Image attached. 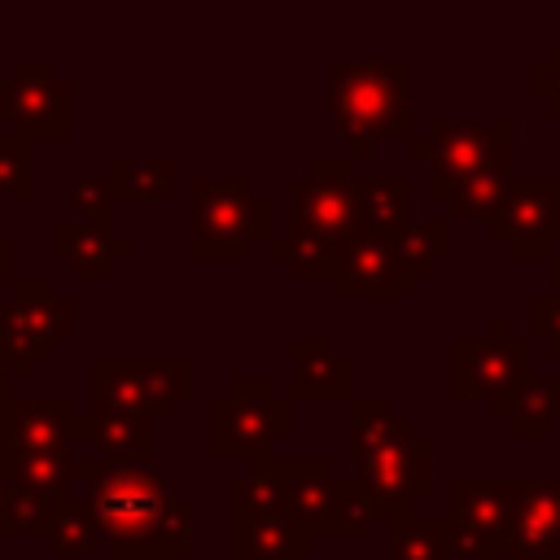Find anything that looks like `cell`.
I'll list each match as a JSON object with an SVG mask.
<instances>
[{
  "label": "cell",
  "instance_id": "obj_12",
  "mask_svg": "<svg viewBox=\"0 0 560 560\" xmlns=\"http://www.w3.org/2000/svg\"><path fill=\"white\" fill-rule=\"evenodd\" d=\"M359 486L368 490L376 516L394 521L407 516L416 499H429L433 490V442L416 429L398 433L381 451H372L363 464H354Z\"/></svg>",
  "mask_w": 560,
  "mask_h": 560
},
{
  "label": "cell",
  "instance_id": "obj_1",
  "mask_svg": "<svg viewBox=\"0 0 560 560\" xmlns=\"http://www.w3.org/2000/svg\"><path fill=\"white\" fill-rule=\"evenodd\" d=\"M74 494L88 503L96 534L114 556L184 560L192 551V499L144 464L79 455Z\"/></svg>",
  "mask_w": 560,
  "mask_h": 560
},
{
  "label": "cell",
  "instance_id": "obj_6",
  "mask_svg": "<svg viewBox=\"0 0 560 560\" xmlns=\"http://www.w3.org/2000/svg\"><path fill=\"white\" fill-rule=\"evenodd\" d=\"M74 332V302L61 298L44 276H13L0 298V350L13 381H26L35 359L52 354Z\"/></svg>",
  "mask_w": 560,
  "mask_h": 560
},
{
  "label": "cell",
  "instance_id": "obj_31",
  "mask_svg": "<svg viewBox=\"0 0 560 560\" xmlns=\"http://www.w3.org/2000/svg\"><path fill=\"white\" fill-rule=\"evenodd\" d=\"M271 258L284 262L293 276L328 280L332 258H337V245L324 241V236H315V232H306V228H298V223H289V232L280 241H271Z\"/></svg>",
  "mask_w": 560,
  "mask_h": 560
},
{
  "label": "cell",
  "instance_id": "obj_33",
  "mask_svg": "<svg viewBox=\"0 0 560 560\" xmlns=\"http://www.w3.org/2000/svg\"><path fill=\"white\" fill-rule=\"evenodd\" d=\"M31 149H35V140L26 131L0 136V197H13V201H31L35 197V184H31Z\"/></svg>",
  "mask_w": 560,
  "mask_h": 560
},
{
  "label": "cell",
  "instance_id": "obj_19",
  "mask_svg": "<svg viewBox=\"0 0 560 560\" xmlns=\"http://www.w3.org/2000/svg\"><path fill=\"white\" fill-rule=\"evenodd\" d=\"M289 354H293L289 398H350L354 363L328 337H293Z\"/></svg>",
  "mask_w": 560,
  "mask_h": 560
},
{
  "label": "cell",
  "instance_id": "obj_21",
  "mask_svg": "<svg viewBox=\"0 0 560 560\" xmlns=\"http://www.w3.org/2000/svg\"><path fill=\"white\" fill-rule=\"evenodd\" d=\"M490 416L508 424L512 438H547L560 420V376H529L525 385H516L508 398L490 402Z\"/></svg>",
  "mask_w": 560,
  "mask_h": 560
},
{
  "label": "cell",
  "instance_id": "obj_10",
  "mask_svg": "<svg viewBox=\"0 0 560 560\" xmlns=\"http://www.w3.org/2000/svg\"><path fill=\"white\" fill-rule=\"evenodd\" d=\"M289 223H298L332 245L363 236L354 162L350 158H315L306 175L289 179Z\"/></svg>",
  "mask_w": 560,
  "mask_h": 560
},
{
  "label": "cell",
  "instance_id": "obj_38",
  "mask_svg": "<svg viewBox=\"0 0 560 560\" xmlns=\"http://www.w3.org/2000/svg\"><path fill=\"white\" fill-rule=\"evenodd\" d=\"M0 280H13V241L0 236Z\"/></svg>",
  "mask_w": 560,
  "mask_h": 560
},
{
  "label": "cell",
  "instance_id": "obj_3",
  "mask_svg": "<svg viewBox=\"0 0 560 560\" xmlns=\"http://www.w3.org/2000/svg\"><path fill=\"white\" fill-rule=\"evenodd\" d=\"M192 258H249L258 241H271V201L236 179H192Z\"/></svg>",
  "mask_w": 560,
  "mask_h": 560
},
{
  "label": "cell",
  "instance_id": "obj_16",
  "mask_svg": "<svg viewBox=\"0 0 560 560\" xmlns=\"http://www.w3.org/2000/svg\"><path fill=\"white\" fill-rule=\"evenodd\" d=\"M560 560V477H516L512 503V560Z\"/></svg>",
  "mask_w": 560,
  "mask_h": 560
},
{
  "label": "cell",
  "instance_id": "obj_35",
  "mask_svg": "<svg viewBox=\"0 0 560 560\" xmlns=\"http://www.w3.org/2000/svg\"><path fill=\"white\" fill-rule=\"evenodd\" d=\"M70 201H74V219H83V223H92V228H105V232H114L109 223H114V192H109V184L105 179H74V188H70Z\"/></svg>",
  "mask_w": 560,
  "mask_h": 560
},
{
  "label": "cell",
  "instance_id": "obj_4",
  "mask_svg": "<svg viewBox=\"0 0 560 560\" xmlns=\"http://www.w3.org/2000/svg\"><path fill=\"white\" fill-rule=\"evenodd\" d=\"M92 411H122L140 420H162L192 394V363L179 359H122L96 354L88 363Z\"/></svg>",
  "mask_w": 560,
  "mask_h": 560
},
{
  "label": "cell",
  "instance_id": "obj_7",
  "mask_svg": "<svg viewBox=\"0 0 560 560\" xmlns=\"http://www.w3.org/2000/svg\"><path fill=\"white\" fill-rule=\"evenodd\" d=\"M534 376V341L516 337L508 319H494L486 337H451L446 346V394L499 402Z\"/></svg>",
  "mask_w": 560,
  "mask_h": 560
},
{
  "label": "cell",
  "instance_id": "obj_36",
  "mask_svg": "<svg viewBox=\"0 0 560 560\" xmlns=\"http://www.w3.org/2000/svg\"><path fill=\"white\" fill-rule=\"evenodd\" d=\"M529 337L560 359V298H529Z\"/></svg>",
  "mask_w": 560,
  "mask_h": 560
},
{
  "label": "cell",
  "instance_id": "obj_18",
  "mask_svg": "<svg viewBox=\"0 0 560 560\" xmlns=\"http://www.w3.org/2000/svg\"><path fill=\"white\" fill-rule=\"evenodd\" d=\"M228 542H232V556L241 560H302L311 556L315 534L289 508H276L258 516H232Z\"/></svg>",
  "mask_w": 560,
  "mask_h": 560
},
{
  "label": "cell",
  "instance_id": "obj_26",
  "mask_svg": "<svg viewBox=\"0 0 560 560\" xmlns=\"http://www.w3.org/2000/svg\"><path fill=\"white\" fill-rule=\"evenodd\" d=\"M411 420L394 411V402L385 394H363L350 402V455L354 464H363L372 451H381L385 442H394L398 433H407Z\"/></svg>",
  "mask_w": 560,
  "mask_h": 560
},
{
  "label": "cell",
  "instance_id": "obj_42",
  "mask_svg": "<svg viewBox=\"0 0 560 560\" xmlns=\"http://www.w3.org/2000/svg\"><path fill=\"white\" fill-rule=\"evenodd\" d=\"M0 363H4V350H0Z\"/></svg>",
  "mask_w": 560,
  "mask_h": 560
},
{
  "label": "cell",
  "instance_id": "obj_8",
  "mask_svg": "<svg viewBox=\"0 0 560 560\" xmlns=\"http://www.w3.org/2000/svg\"><path fill=\"white\" fill-rule=\"evenodd\" d=\"M429 197L446 201L468 175L490 166H512V122L508 118H433L424 131Z\"/></svg>",
  "mask_w": 560,
  "mask_h": 560
},
{
  "label": "cell",
  "instance_id": "obj_39",
  "mask_svg": "<svg viewBox=\"0 0 560 560\" xmlns=\"http://www.w3.org/2000/svg\"><path fill=\"white\" fill-rule=\"evenodd\" d=\"M9 398H13V376H9V368L0 363V407H4Z\"/></svg>",
  "mask_w": 560,
  "mask_h": 560
},
{
  "label": "cell",
  "instance_id": "obj_23",
  "mask_svg": "<svg viewBox=\"0 0 560 560\" xmlns=\"http://www.w3.org/2000/svg\"><path fill=\"white\" fill-rule=\"evenodd\" d=\"M79 438L92 442L96 455L114 464H144L153 455V420L122 411H92L88 420L79 416Z\"/></svg>",
  "mask_w": 560,
  "mask_h": 560
},
{
  "label": "cell",
  "instance_id": "obj_28",
  "mask_svg": "<svg viewBox=\"0 0 560 560\" xmlns=\"http://www.w3.org/2000/svg\"><path fill=\"white\" fill-rule=\"evenodd\" d=\"M407 197H411V184L398 179V175H385V179H359V219H363V236H394L402 223H407Z\"/></svg>",
  "mask_w": 560,
  "mask_h": 560
},
{
  "label": "cell",
  "instance_id": "obj_40",
  "mask_svg": "<svg viewBox=\"0 0 560 560\" xmlns=\"http://www.w3.org/2000/svg\"><path fill=\"white\" fill-rule=\"evenodd\" d=\"M547 271H551V280H556V298H560V258H547Z\"/></svg>",
  "mask_w": 560,
  "mask_h": 560
},
{
  "label": "cell",
  "instance_id": "obj_22",
  "mask_svg": "<svg viewBox=\"0 0 560 560\" xmlns=\"http://www.w3.org/2000/svg\"><path fill=\"white\" fill-rule=\"evenodd\" d=\"M74 464L79 455L70 451H13V455H0V481L57 503L74 494Z\"/></svg>",
  "mask_w": 560,
  "mask_h": 560
},
{
  "label": "cell",
  "instance_id": "obj_15",
  "mask_svg": "<svg viewBox=\"0 0 560 560\" xmlns=\"http://www.w3.org/2000/svg\"><path fill=\"white\" fill-rule=\"evenodd\" d=\"M328 293L332 298H394V302H402L411 293V280L385 241L354 236V241L337 245V258L328 271Z\"/></svg>",
  "mask_w": 560,
  "mask_h": 560
},
{
  "label": "cell",
  "instance_id": "obj_9",
  "mask_svg": "<svg viewBox=\"0 0 560 560\" xmlns=\"http://www.w3.org/2000/svg\"><path fill=\"white\" fill-rule=\"evenodd\" d=\"M512 503L516 477H451V529L468 560H512Z\"/></svg>",
  "mask_w": 560,
  "mask_h": 560
},
{
  "label": "cell",
  "instance_id": "obj_32",
  "mask_svg": "<svg viewBox=\"0 0 560 560\" xmlns=\"http://www.w3.org/2000/svg\"><path fill=\"white\" fill-rule=\"evenodd\" d=\"M96 538H101V534H96V521H92V512H88V503H83L79 494H66V499H57V503H52L48 542H52V551H57V556L79 560V556H88V551H92V542H96Z\"/></svg>",
  "mask_w": 560,
  "mask_h": 560
},
{
  "label": "cell",
  "instance_id": "obj_2",
  "mask_svg": "<svg viewBox=\"0 0 560 560\" xmlns=\"http://www.w3.org/2000/svg\"><path fill=\"white\" fill-rule=\"evenodd\" d=\"M328 114L363 162L381 136L411 140V61L407 57H337L328 66Z\"/></svg>",
  "mask_w": 560,
  "mask_h": 560
},
{
  "label": "cell",
  "instance_id": "obj_24",
  "mask_svg": "<svg viewBox=\"0 0 560 560\" xmlns=\"http://www.w3.org/2000/svg\"><path fill=\"white\" fill-rule=\"evenodd\" d=\"M389 525V560H468L455 542L451 521L442 516H394Z\"/></svg>",
  "mask_w": 560,
  "mask_h": 560
},
{
  "label": "cell",
  "instance_id": "obj_34",
  "mask_svg": "<svg viewBox=\"0 0 560 560\" xmlns=\"http://www.w3.org/2000/svg\"><path fill=\"white\" fill-rule=\"evenodd\" d=\"M529 96L542 101L551 118H560V39H551L529 61Z\"/></svg>",
  "mask_w": 560,
  "mask_h": 560
},
{
  "label": "cell",
  "instance_id": "obj_37",
  "mask_svg": "<svg viewBox=\"0 0 560 560\" xmlns=\"http://www.w3.org/2000/svg\"><path fill=\"white\" fill-rule=\"evenodd\" d=\"M18 534V490L9 481H0V538Z\"/></svg>",
  "mask_w": 560,
  "mask_h": 560
},
{
  "label": "cell",
  "instance_id": "obj_41",
  "mask_svg": "<svg viewBox=\"0 0 560 560\" xmlns=\"http://www.w3.org/2000/svg\"><path fill=\"white\" fill-rule=\"evenodd\" d=\"M521 560H538V556H521Z\"/></svg>",
  "mask_w": 560,
  "mask_h": 560
},
{
  "label": "cell",
  "instance_id": "obj_17",
  "mask_svg": "<svg viewBox=\"0 0 560 560\" xmlns=\"http://www.w3.org/2000/svg\"><path fill=\"white\" fill-rule=\"evenodd\" d=\"M48 254L57 262H66L74 276L83 280H105L122 258L136 254V245L127 236H114L105 228H92L83 219H52L48 223Z\"/></svg>",
  "mask_w": 560,
  "mask_h": 560
},
{
  "label": "cell",
  "instance_id": "obj_30",
  "mask_svg": "<svg viewBox=\"0 0 560 560\" xmlns=\"http://www.w3.org/2000/svg\"><path fill=\"white\" fill-rule=\"evenodd\" d=\"M376 521H381V516H376L368 490L359 486V477H337V481H332V499H328L324 538H368Z\"/></svg>",
  "mask_w": 560,
  "mask_h": 560
},
{
  "label": "cell",
  "instance_id": "obj_27",
  "mask_svg": "<svg viewBox=\"0 0 560 560\" xmlns=\"http://www.w3.org/2000/svg\"><path fill=\"white\" fill-rule=\"evenodd\" d=\"M114 201H166L175 188V162L171 158H114L105 175Z\"/></svg>",
  "mask_w": 560,
  "mask_h": 560
},
{
  "label": "cell",
  "instance_id": "obj_14",
  "mask_svg": "<svg viewBox=\"0 0 560 560\" xmlns=\"http://www.w3.org/2000/svg\"><path fill=\"white\" fill-rule=\"evenodd\" d=\"M79 438V416L66 394L22 398L13 394L0 407V455L13 451H70Z\"/></svg>",
  "mask_w": 560,
  "mask_h": 560
},
{
  "label": "cell",
  "instance_id": "obj_11",
  "mask_svg": "<svg viewBox=\"0 0 560 560\" xmlns=\"http://www.w3.org/2000/svg\"><path fill=\"white\" fill-rule=\"evenodd\" d=\"M0 118L31 140H66L74 127V88L44 57H18L0 79Z\"/></svg>",
  "mask_w": 560,
  "mask_h": 560
},
{
  "label": "cell",
  "instance_id": "obj_29",
  "mask_svg": "<svg viewBox=\"0 0 560 560\" xmlns=\"http://www.w3.org/2000/svg\"><path fill=\"white\" fill-rule=\"evenodd\" d=\"M512 184H516L512 166L477 171V175H468V179L446 197V214H451V219H486V223H490V219L503 210Z\"/></svg>",
  "mask_w": 560,
  "mask_h": 560
},
{
  "label": "cell",
  "instance_id": "obj_13",
  "mask_svg": "<svg viewBox=\"0 0 560 560\" xmlns=\"http://www.w3.org/2000/svg\"><path fill=\"white\" fill-rule=\"evenodd\" d=\"M490 236H499L512 258H547L551 245H560V175L516 179L490 219Z\"/></svg>",
  "mask_w": 560,
  "mask_h": 560
},
{
  "label": "cell",
  "instance_id": "obj_25",
  "mask_svg": "<svg viewBox=\"0 0 560 560\" xmlns=\"http://www.w3.org/2000/svg\"><path fill=\"white\" fill-rule=\"evenodd\" d=\"M385 245L394 249L398 267L407 271V280H424L433 271V262L451 258V219H424V223H402L394 236H385Z\"/></svg>",
  "mask_w": 560,
  "mask_h": 560
},
{
  "label": "cell",
  "instance_id": "obj_20",
  "mask_svg": "<svg viewBox=\"0 0 560 560\" xmlns=\"http://www.w3.org/2000/svg\"><path fill=\"white\" fill-rule=\"evenodd\" d=\"M276 468H280V494H284V508L315 534L324 538V525H328V499H332V464L328 459H280L276 455Z\"/></svg>",
  "mask_w": 560,
  "mask_h": 560
},
{
  "label": "cell",
  "instance_id": "obj_5",
  "mask_svg": "<svg viewBox=\"0 0 560 560\" xmlns=\"http://www.w3.org/2000/svg\"><path fill=\"white\" fill-rule=\"evenodd\" d=\"M293 433V398H280L267 376H236L210 402V455L258 459Z\"/></svg>",
  "mask_w": 560,
  "mask_h": 560
}]
</instances>
